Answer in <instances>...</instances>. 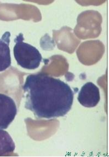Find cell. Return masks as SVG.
Listing matches in <instances>:
<instances>
[{
  "label": "cell",
  "instance_id": "1",
  "mask_svg": "<svg viewBox=\"0 0 109 157\" xmlns=\"http://www.w3.org/2000/svg\"><path fill=\"white\" fill-rule=\"evenodd\" d=\"M25 108L37 119H51L65 116L74 102V93L68 84L45 74H32L23 86Z\"/></svg>",
  "mask_w": 109,
  "mask_h": 157
},
{
  "label": "cell",
  "instance_id": "2",
  "mask_svg": "<svg viewBox=\"0 0 109 157\" xmlns=\"http://www.w3.org/2000/svg\"><path fill=\"white\" fill-rule=\"evenodd\" d=\"M24 38L20 33L14 39L13 54L19 66L27 70H35L40 65L42 56L37 48L24 42Z\"/></svg>",
  "mask_w": 109,
  "mask_h": 157
},
{
  "label": "cell",
  "instance_id": "3",
  "mask_svg": "<svg viewBox=\"0 0 109 157\" xmlns=\"http://www.w3.org/2000/svg\"><path fill=\"white\" fill-rule=\"evenodd\" d=\"M17 107L10 96L0 93V129H7L17 114Z\"/></svg>",
  "mask_w": 109,
  "mask_h": 157
},
{
  "label": "cell",
  "instance_id": "4",
  "mask_svg": "<svg viewBox=\"0 0 109 157\" xmlns=\"http://www.w3.org/2000/svg\"><path fill=\"white\" fill-rule=\"evenodd\" d=\"M77 100L85 107L91 108L96 106L100 100L98 87L92 82H87L79 91Z\"/></svg>",
  "mask_w": 109,
  "mask_h": 157
},
{
  "label": "cell",
  "instance_id": "5",
  "mask_svg": "<svg viewBox=\"0 0 109 157\" xmlns=\"http://www.w3.org/2000/svg\"><path fill=\"white\" fill-rule=\"evenodd\" d=\"M10 38V33L7 31L0 38V72L5 71L11 65Z\"/></svg>",
  "mask_w": 109,
  "mask_h": 157
},
{
  "label": "cell",
  "instance_id": "6",
  "mask_svg": "<svg viewBox=\"0 0 109 157\" xmlns=\"http://www.w3.org/2000/svg\"><path fill=\"white\" fill-rule=\"evenodd\" d=\"M15 148V143L10 135L5 130L0 129V157L13 153Z\"/></svg>",
  "mask_w": 109,
  "mask_h": 157
}]
</instances>
